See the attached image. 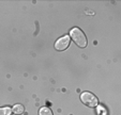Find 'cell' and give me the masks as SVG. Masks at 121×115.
<instances>
[{
  "instance_id": "cell-5",
  "label": "cell",
  "mask_w": 121,
  "mask_h": 115,
  "mask_svg": "<svg viewBox=\"0 0 121 115\" xmlns=\"http://www.w3.org/2000/svg\"><path fill=\"white\" fill-rule=\"evenodd\" d=\"M39 115H53V111L47 107H43V108L40 109Z\"/></svg>"
},
{
  "instance_id": "cell-6",
  "label": "cell",
  "mask_w": 121,
  "mask_h": 115,
  "mask_svg": "<svg viewBox=\"0 0 121 115\" xmlns=\"http://www.w3.org/2000/svg\"><path fill=\"white\" fill-rule=\"evenodd\" d=\"M12 109L10 107H4V108H0V115H11Z\"/></svg>"
},
{
  "instance_id": "cell-1",
  "label": "cell",
  "mask_w": 121,
  "mask_h": 115,
  "mask_svg": "<svg viewBox=\"0 0 121 115\" xmlns=\"http://www.w3.org/2000/svg\"><path fill=\"white\" fill-rule=\"evenodd\" d=\"M70 38H72L75 44L80 48H85L87 47L88 45V41H87V37L85 35V33L82 31L80 29L78 28H73V29L70 31Z\"/></svg>"
},
{
  "instance_id": "cell-2",
  "label": "cell",
  "mask_w": 121,
  "mask_h": 115,
  "mask_svg": "<svg viewBox=\"0 0 121 115\" xmlns=\"http://www.w3.org/2000/svg\"><path fill=\"white\" fill-rule=\"evenodd\" d=\"M80 100L84 104H86L87 107L90 108H95L99 104V100L95 97V95L92 94L90 92H84L80 95Z\"/></svg>"
},
{
  "instance_id": "cell-4",
  "label": "cell",
  "mask_w": 121,
  "mask_h": 115,
  "mask_svg": "<svg viewBox=\"0 0 121 115\" xmlns=\"http://www.w3.org/2000/svg\"><path fill=\"white\" fill-rule=\"evenodd\" d=\"M12 112L16 115H21L25 112V107L23 104H15L13 107V109H12Z\"/></svg>"
},
{
  "instance_id": "cell-3",
  "label": "cell",
  "mask_w": 121,
  "mask_h": 115,
  "mask_svg": "<svg viewBox=\"0 0 121 115\" xmlns=\"http://www.w3.org/2000/svg\"><path fill=\"white\" fill-rule=\"evenodd\" d=\"M70 43H71L70 36L65 35V36H63V37L57 40V42L55 43V48L58 51H63V50H65L66 48L70 46Z\"/></svg>"
}]
</instances>
